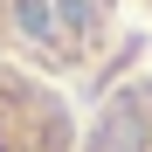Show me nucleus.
<instances>
[{"instance_id":"obj_1","label":"nucleus","mask_w":152,"mask_h":152,"mask_svg":"<svg viewBox=\"0 0 152 152\" xmlns=\"http://www.w3.org/2000/svg\"><path fill=\"white\" fill-rule=\"evenodd\" d=\"M0 152H76L69 111L14 76H0Z\"/></svg>"}]
</instances>
